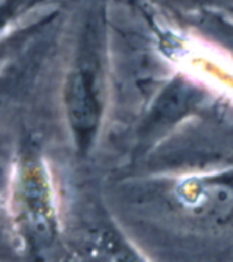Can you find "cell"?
Listing matches in <instances>:
<instances>
[{
  "label": "cell",
  "instance_id": "6da1fadb",
  "mask_svg": "<svg viewBox=\"0 0 233 262\" xmlns=\"http://www.w3.org/2000/svg\"><path fill=\"white\" fill-rule=\"evenodd\" d=\"M65 103L70 125L78 136L82 138L95 129L99 106L88 72L76 69L70 74L65 88Z\"/></svg>",
  "mask_w": 233,
  "mask_h": 262
},
{
  "label": "cell",
  "instance_id": "7a4b0ae2",
  "mask_svg": "<svg viewBox=\"0 0 233 262\" xmlns=\"http://www.w3.org/2000/svg\"><path fill=\"white\" fill-rule=\"evenodd\" d=\"M21 257L19 246L14 235H10L0 220V261H13Z\"/></svg>",
  "mask_w": 233,
  "mask_h": 262
}]
</instances>
